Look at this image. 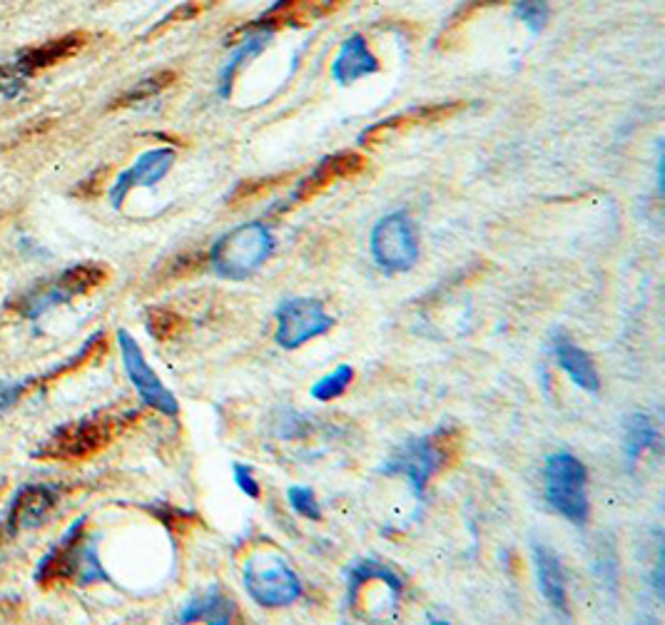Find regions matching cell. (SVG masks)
I'll return each mask as SVG.
<instances>
[{
	"mask_svg": "<svg viewBox=\"0 0 665 625\" xmlns=\"http://www.w3.org/2000/svg\"><path fill=\"white\" fill-rule=\"evenodd\" d=\"M554 354L561 364V369L566 371L570 381H574L578 389L598 394V389H601V379H598L594 361L584 349L576 347V344L570 342L568 334L554 332Z\"/></svg>",
	"mask_w": 665,
	"mask_h": 625,
	"instance_id": "cell-16",
	"label": "cell"
},
{
	"mask_svg": "<svg viewBox=\"0 0 665 625\" xmlns=\"http://www.w3.org/2000/svg\"><path fill=\"white\" fill-rule=\"evenodd\" d=\"M237 615V605L224 595L218 585H212L208 593L200 599H192L180 613V623H212V625H228Z\"/></svg>",
	"mask_w": 665,
	"mask_h": 625,
	"instance_id": "cell-19",
	"label": "cell"
},
{
	"mask_svg": "<svg viewBox=\"0 0 665 625\" xmlns=\"http://www.w3.org/2000/svg\"><path fill=\"white\" fill-rule=\"evenodd\" d=\"M352 381H354V369L350 367V364H340L332 375L314 381V387L309 389V394H312V399H317V401H334V399H340L346 389H350Z\"/></svg>",
	"mask_w": 665,
	"mask_h": 625,
	"instance_id": "cell-23",
	"label": "cell"
},
{
	"mask_svg": "<svg viewBox=\"0 0 665 625\" xmlns=\"http://www.w3.org/2000/svg\"><path fill=\"white\" fill-rule=\"evenodd\" d=\"M58 501L60 489L48 487V483H27V487L18 491L11 506L5 509L3 518H0V548L11 544L23 531L41 526Z\"/></svg>",
	"mask_w": 665,
	"mask_h": 625,
	"instance_id": "cell-11",
	"label": "cell"
},
{
	"mask_svg": "<svg viewBox=\"0 0 665 625\" xmlns=\"http://www.w3.org/2000/svg\"><path fill=\"white\" fill-rule=\"evenodd\" d=\"M118 344H120V354H123V364L130 381H133L135 391L140 394V399L145 401L149 409H155V412H160L165 416H177L180 414V404H177V399L170 389H167L160 377L155 375V369L149 367L143 349H140V344L135 342V337L125 330L118 332Z\"/></svg>",
	"mask_w": 665,
	"mask_h": 625,
	"instance_id": "cell-10",
	"label": "cell"
},
{
	"mask_svg": "<svg viewBox=\"0 0 665 625\" xmlns=\"http://www.w3.org/2000/svg\"><path fill=\"white\" fill-rule=\"evenodd\" d=\"M543 479H546V501L551 509L570 524L584 526L588 521V471L584 461L568 451L551 454L543 466Z\"/></svg>",
	"mask_w": 665,
	"mask_h": 625,
	"instance_id": "cell-6",
	"label": "cell"
},
{
	"mask_svg": "<svg viewBox=\"0 0 665 625\" xmlns=\"http://www.w3.org/2000/svg\"><path fill=\"white\" fill-rule=\"evenodd\" d=\"M334 326V316L326 314L320 300H287L277 306L275 342L282 349H299L307 342L322 337Z\"/></svg>",
	"mask_w": 665,
	"mask_h": 625,
	"instance_id": "cell-9",
	"label": "cell"
},
{
	"mask_svg": "<svg viewBox=\"0 0 665 625\" xmlns=\"http://www.w3.org/2000/svg\"><path fill=\"white\" fill-rule=\"evenodd\" d=\"M517 15L523 23L531 25L533 31H541L548 18L546 0H517Z\"/></svg>",
	"mask_w": 665,
	"mask_h": 625,
	"instance_id": "cell-27",
	"label": "cell"
},
{
	"mask_svg": "<svg viewBox=\"0 0 665 625\" xmlns=\"http://www.w3.org/2000/svg\"><path fill=\"white\" fill-rule=\"evenodd\" d=\"M372 255L387 272H407L419 259V237L404 212L387 214L372 232Z\"/></svg>",
	"mask_w": 665,
	"mask_h": 625,
	"instance_id": "cell-8",
	"label": "cell"
},
{
	"mask_svg": "<svg viewBox=\"0 0 665 625\" xmlns=\"http://www.w3.org/2000/svg\"><path fill=\"white\" fill-rule=\"evenodd\" d=\"M232 471H234V483H237V489L245 493V496H250V499L262 496V489H259V483L255 479V471H252V466L234 464Z\"/></svg>",
	"mask_w": 665,
	"mask_h": 625,
	"instance_id": "cell-29",
	"label": "cell"
},
{
	"mask_svg": "<svg viewBox=\"0 0 665 625\" xmlns=\"http://www.w3.org/2000/svg\"><path fill=\"white\" fill-rule=\"evenodd\" d=\"M3 491H5V481H0V496H3Z\"/></svg>",
	"mask_w": 665,
	"mask_h": 625,
	"instance_id": "cell-31",
	"label": "cell"
},
{
	"mask_svg": "<svg viewBox=\"0 0 665 625\" xmlns=\"http://www.w3.org/2000/svg\"><path fill=\"white\" fill-rule=\"evenodd\" d=\"M271 249H275V235L265 222H247L214 242L210 265L220 277L240 282L267 263Z\"/></svg>",
	"mask_w": 665,
	"mask_h": 625,
	"instance_id": "cell-4",
	"label": "cell"
},
{
	"mask_svg": "<svg viewBox=\"0 0 665 625\" xmlns=\"http://www.w3.org/2000/svg\"><path fill=\"white\" fill-rule=\"evenodd\" d=\"M35 389V381H0V416L11 412V409L21 401L27 391Z\"/></svg>",
	"mask_w": 665,
	"mask_h": 625,
	"instance_id": "cell-26",
	"label": "cell"
},
{
	"mask_svg": "<svg viewBox=\"0 0 665 625\" xmlns=\"http://www.w3.org/2000/svg\"><path fill=\"white\" fill-rule=\"evenodd\" d=\"M287 501L299 516L307 521H322V506L317 501V493L307 487H289L287 491Z\"/></svg>",
	"mask_w": 665,
	"mask_h": 625,
	"instance_id": "cell-25",
	"label": "cell"
},
{
	"mask_svg": "<svg viewBox=\"0 0 665 625\" xmlns=\"http://www.w3.org/2000/svg\"><path fill=\"white\" fill-rule=\"evenodd\" d=\"M110 272L102 265L96 263H86V265H75L70 269H65L63 275L55 279H45V282L33 284L27 292H23L18 300H13L11 310L18 312L25 320H37L45 312H51L53 306L65 304L75 300V297L90 294L92 289H98L108 282Z\"/></svg>",
	"mask_w": 665,
	"mask_h": 625,
	"instance_id": "cell-5",
	"label": "cell"
},
{
	"mask_svg": "<svg viewBox=\"0 0 665 625\" xmlns=\"http://www.w3.org/2000/svg\"><path fill=\"white\" fill-rule=\"evenodd\" d=\"M655 442H658V432H655L653 422L645 414H633L625 422V459H629V466L633 469L639 464L641 456L653 449Z\"/></svg>",
	"mask_w": 665,
	"mask_h": 625,
	"instance_id": "cell-20",
	"label": "cell"
},
{
	"mask_svg": "<svg viewBox=\"0 0 665 625\" xmlns=\"http://www.w3.org/2000/svg\"><path fill=\"white\" fill-rule=\"evenodd\" d=\"M364 167H367V157L362 153L354 150H344L324 157V160L314 167L312 175H307L302 182L297 185V190L292 192V202H309L312 198H317L322 190L332 188L334 182L340 180H350V177H357Z\"/></svg>",
	"mask_w": 665,
	"mask_h": 625,
	"instance_id": "cell-12",
	"label": "cell"
},
{
	"mask_svg": "<svg viewBox=\"0 0 665 625\" xmlns=\"http://www.w3.org/2000/svg\"><path fill=\"white\" fill-rule=\"evenodd\" d=\"M377 70H379L377 55L369 51V45L362 35H352V38L342 45V51L332 65V76L336 82H342V86L367 78Z\"/></svg>",
	"mask_w": 665,
	"mask_h": 625,
	"instance_id": "cell-17",
	"label": "cell"
},
{
	"mask_svg": "<svg viewBox=\"0 0 665 625\" xmlns=\"http://www.w3.org/2000/svg\"><path fill=\"white\" fill-rule=\"evenodd\" d=\"M177 80V76L173 70H163V72H155V76H149L145 80H140L135 88H130L125 96H120L115 100V108H125V105H135V102H143L147 98H155L157 92H163L173 86V82Z\"/></svg>",
	"mask_w": 665,
	"mask_h": 625,
	"instance_id": "cell-22",
	"label": "cell"
},
{
	"mask_svg": "<svg viewBox=\"0 0 665 625\" xmlns=\"http://www.w3.org/2000/svg\"><path fill=\"white\" fill-rule=\"evenodd\" d=\"M279 180H285V175L282 177H265V180H245V182H240L237 188H234V192L230 194V208H242V204H247V202H255V200H259L262 194H267L269 190H275L277 185H279Z\"/></svg>",
	"mask_w": 665,
	"mask_h": 625,
	"instance_id": "cell-24",
	"label": "cell"
},
{
	"mask_svg": "<svg viewBox=\"0 0 665 625\" xmlns=\"http://www.w3.org/2000/svg\"><path fill=\"white\" fill-rule=\"evenodd\" d=\"M210 5H212V0H190V3H182L180 8H175V11L165 18L160 27L192 21V18H198L202 11H208Z\"/></svg>",
	"mask_w": 665,
	"mask_h": 625,
	"instance_id": "cell-28",
	"label": "cell"
},
{
	"mask_svg": "<svg viewBox=\"0 0 665 625\" xmlns=\"http://www.w3.org/2000/svg\"><path fill=\"white\" fill-rule=\"evenodd\" d=\"M245 591L262 609H285L302 599L304 588L282 556L255 554L245 563Z\"/></svg>",
	"mask_w": 665,
	"mask_h": 625,
	"instance_id": "cell-7",
	"label": "cell"
},
{
	"mask_svg": "<svg viewBox=\"0 0 665 625\" xmlns=\"http://www.w3.org/2000/svg\"><path fill=\"white\" fill-rule=\"evenodd\" d=\"M145 326L153 339L173 342L175 337H180L187 322L177 312L165 310V306H149L145 314Z\"/></svg>",
	"mask_w": 665,
	"mask_h": 625,
	"instance_id": "cell-21",
	"label": "cell"
},
{
	"mask_svg": "<svg viewBox=\"0 0 665 625\" xmlns=\"http://www.w3.org/2000/svg\"><path fill=\"white\" fill-rule=\"evenodd\" d=\"M464 108V102H436V105H421L409 110V113L395 115L389 120H381V123L372 125L369 130L362 133V143L364 145H377L384 137H389L391 133H401V130L414 127V125H429V123H439V120H446L456 115L458 110Z\"/></svg>",
	"mask_w": 665,
	"mask_h": 625,
	"instance_id": "cell-14",
	"label": "cell"
},
{
	"mask_svg": "<svg viewBox=\"0 0 665 625\" xmlns=\"http://www.w3.org/2000/svg\"><path fill=\"white\" fill-rule=\"evenodd\" d=\"M372 581H381L389 588L395 599H399L401 591H404V585H407L404 578H401L395 568L377 561V558H364V561L354 563L350 568V573H346V599H350L352 605L357 603L362 588Z\"/></svg>",
	"mask_w": 665,
	"mask_h": 625,
	"instance_id": "cell-18",
	"label": "cell"
},
{
	"mask_svg": "<svg viewBox=\"0 0 665 625\" xmlns=\"http://www.w3.org/2000/svg\"><path fill=\"white\" fill-rule=\"evenodd\" d=\"M531 554H533V568H536L541 595L548 601V605L556 613L566 615L568 613L566 573H564V566L558 561V556L548 546L539 544V540H533Z\"/></svg>",
	"mask_w": 665,
	"mask_h": 625,
	"instance_id": "cell-15",
	"label": "cell"
},
{
	"mask_svg": "<svg viewBox=\"0 0 665 625\" xmlns=\"http://www.w3.org/2000/svg\"><path fill=\"white\" fill-rule=\"evenodd\" d=\"M108 581L102 571L96 540L88 536V518H78L65 531V536L43 556L35 571V583L41 588H55L65 583H100Z\"/></svg>",
	"mask_w": 665,
	"mask_h": 625,
	"instance_id": "cell-1",
	"label": "cell"
},
{
	"mask_svg": "<svg viewBox=\"0 0 665 625\" xmlns=\"http://www.w3.org/2000/svg\"><path fill=\"white\" fill-rule=\"evenodd\" d=\"M130 418H135V414H92L78 418V422L55 428L35 456L45 461L65 464L88 461L102 449H108L118 434L125 432Z\"/></svg>",
	"mask_w": 665,
	"mask_h": 625,
	"instance_id": "cell-3",
	"label": "cell"
},
{
	"mask_svg": "<svg viewBox=\"0 0 665 625\" xmlns=\"http://www.w3.org/2000/svg\"><path fill=\"white\" fill-rule=\"evenodd\" d=\"M175 150L170 147H160V150H149L145 155H140V160L118 177L115 185L110 188V200L115 208L123 204L130 192L135 188H153L163 180V177L173 170L175 165Z\"/></svg>",
	"mask_w": 665,
	"mask_h": 625,
	"instance_id": "cell-13",
	"label": "cell"
},
{
	"mask_svg": "<svg viewBox=\"0 0 665 625\" xmlns=\"http://www.w3.org/2000/svg\"><path fill=\"white\" fill-rule=\"evenodd\" d=\"M458 446H462V436L454 428L442 426L434 434L401 444L389 456L387 464L381 466V473L407 479L411 491L421 499L432 476L444 471L446 466H452L458 459Z\"/></svg>",
	"mask_w": 665,
	"mask_h": 625,
	"instance_id": "cell-2",
	"label": "cell"
},
{
	"mask_svg": "<svg viewBox=\"0 0 665 625\" xmlns=\"http://www.w3.org/2000/svg\"><path fill=\"white\" fill-rule=\"evenodd\" d=\"M23 615L21 599H0V623H15Z\"/></svg>",
	"mask_w": 665,
	"mask_h": 625,
	"instance_id": "cell-30",
	"label": "cell"
}]
</instances>
